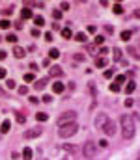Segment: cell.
<instances>
[{
	"label": "cell",
	"instance_id": "29",
	"mask_svg": "<svg viewBox=\"0 0 140 160\" xmlns=\"http://www.w3.org/2000/svg\"><path fill=\"white\" fill-rule=\"evenodd\" d=\"M108 89H110V91H114V93H118V91H119V89H122V86H118V84H116V82H112V84H110V86H108Z\"/></svg>",
	"mask_w": 140,
	"mask_h": 160
},
{
	"label": "cell",
	"instance_id": "43",
	"mask_svg": "<svg viewBox=\"0 0 140 160\" xmlns=\"http://www.w3.org/2000/svg\"><path fill=\"white\" fill-rule=\"evenodd\" d=\"M60 8H62V9H60V11H67V9L71 8V6H69L67 2H62V6H60Z\"/></svg>",
	"mask_w": 140,
	"mask_h": 160
},
{
	"label": "cell",
	"instance_id": "34",
	"mask_svg": "<svg viewBox=\"0 0 140 160\" xmlns=\"http://www.w3.org/2000/svg\"><path fill=\"white\" fill-rule=\"evenodd\" d=\"M52 19H56V21L62 19V11H60V9H54V11H52Z\"/></svg>",
	"mask_w": 140,
	"mask_h": 160
},
{
	"label": "cell",
	"instance_id": "42",
	"mask_svg": "<svg viewBox=\"0 0 140 160\" xmlns=\"http://www.w3.org/2000/svg\"><path fill=\"white\" fill-rule=\"evenodd\" d=\"M43 37H45V41H49V43H51V41H52V32H47Z\"/></svg>",
	"mask_w": 140,
	"mask_h": 160
},
{
	"label": "cell",
	"instance_id": "33",
	"mask_svg": "<svg viewBox=\"0 0 140 160\" xmlns=\"http://www.w3.org/2000/svg\"><path fill=\"white\" fill-rule=\"evenodd\" d=\"M86 51H88L90 54H95V51H97V47H95V45H86Z\"/></svg>",
	"mask_w": 140,
	"mask_h": 160
},
{
	"label": "cell",
	"instance_id": "6",
	"mask_svg": "<svg viewBox=\"0 0 140 160\" xmlns=\"http://www.w3.org/2000/svg\"><path fill=\"white\" fill-rule=\"evenodd\" d=\"M103 132L107 134V136H114V134H116V125H114L110 119H108V123L103 127Z\"/></svg>",
	"mask_w": 140,
	"mask_h": 160
},
{
	"label": "cell",
	"instance_id": "14",
	"mask_svg": "<svg viewBox=\"0 0 140 160\" xmlns=\"http://www.w3.org/2000/svg\"><path fill=\"white\" fill-rule=\"evenodd\" d=\"M64 89H66V88H64L62 82H54V84H52V91H54V93H62Z\"/></svg>",
	"mask_w": 140,
	"mask_h": 160
},
{
	"label": "cell",
	"instance_id": "11",
	"mask_svg": "<svg viewBox=\"0 0 140 160\" xmlns=\"http://www.w3.org/2000/svg\"><path fill=\"white\" fill-rule=\"evenodd\" d=\"M60 32H62V37H64V39H71V37L75 36V34L71 32V28H69V26H66V28H62V30H60Z\"/></svg>",
	"mask_w": 140,
	"mask_h": 160
},
{
	"label": "cell",
	"instance_id": "31",
	"mask_svg": "<svg viewBox=\"0 0 140 160\" xmlns=\"http://www.w3.org/2000/svg\"><path fill=\"white\" fill-rule=\"evenodd\" d=\"M114 13H118V15H122L123 13V8H122V4H114Z\"/></svg>",
	"mask_w": 140,
	"mask_h": 160
},
{
	"label": "cell",
	"instance_id": "22",
	"mask_svg": "<svg viewBox=\"0 0 140 160\" xmlns=\"http://www.w3.org/2000/svg\"><path fill=\"white\" fill-rule=\"evenodd\" d=\"M45 86H47V78H41V80H37V82L34 84V88H36V89H43Z\"/></svg>",
	"mask_w": 140,
	"mask_h": 160
},
{
	"label": "cell",
	"instance_id": "21",
	"mask_svg": "<svg viewBox=\"0 0 140 160\" xmlns=\"http://www.w3.org/2000/svg\"><path fill=\"white\" fill-rule=\"evenodd\" d=\"M34 24H36V26H39V28H41L43 24H45V19L41 17V15H36V17H34Z\"/></svg>",
	"mask_w": 140,
	"mask_h": 160
},
{
	"label": "cell",
	"instance_id": "2",
	"mask_svg": "<svg viewBox=\"0 0 140 160\" xmlns=\"http://www.w3.org/2000/svg\"><path fill=\"white\" fill-rule=\"evenodd\" d=\"M78 131V125L77 123H69V125H64V127H60L58 128V134H60V138H71L75 136Z\"/></svg>",
	"mask_w": 140,
	"mask_h": 160
},
{
	"label": "cell",
	"instance_id": "27",
	"mask_svg": "<svg viewBox=\"0 0 140 160\" xmlns=\"http://www.w3.org/2000/svg\"><path fill=\"white\" fill-rule=\"evenodd\" d=\"M125 80H127L125 74H118V76H116V84H118V86H122V84L125 82Z\"/></svg>",
	"mask_w": 140,
	"mask_h": 160
},
{
	"label": "cell",
	"instance_id": "24",
	"mask_svg": "<svg viewBox=\"0 0 140 160\" xmlns=\"http://www.w3.org/2000/svg\"><path fill=\"white\" fill-rule=\"evenodd\" d=\"M36 119H37V121H47V119H49V116H47V114H45V112H37L36 114Z\"/></svg>",
	"mask_w": 140,
	"mask_h": 160
},
{
	"label": "cell",
	"instance_id": "32",
	"mask_svg": "<svg viewBox=\"0 0 140 160\" xmlns=\"http://www.w3.org/2000/svg\"><path fill=\"white\" fill-rule=\"evenodd\" d=\"M6 86H8V89H15V88H17V84H15V80L9 78V80H6Z\"/></svg>",
	"mask_w": 140,
	"mask_h": 160
},
{
	"label": "cell",
	"instance_id": "37",
	"mask_svg": "<svg viewBox=\"0 0 140 160\" xmlns=\"http://www.w3.org/2000/svg\"><path fill=\"white\" fill-rule=\"evenodd\" d=\"M73 58L77 60V62H84V60H86V56H84V54H75Z\"/></svg>",
	"mask_w": 140,
	"mask_h": 160
},
{
	"label": "cell",
	"instance_id": "46",
	"mask_svg": "<svg viewBox=\"0 0 140 160\" xmlns=\"http://www.w3.org/2000/svg\"><path fill=\"white\" fill-rule=\"evenodd\" d=\"M105 32H107V34H112V32H114V28L110 26V24H107V26H105Z\"/></svg>",
	"mask_w": 140,
	"mask_h": 160
},
{
	"label": "cell",
	"instance_id": "50",
	"mask_svg": "<svg viewBox=\"0 0 140 160\" xmlns=\"http://www.w3.org/2000/svg\"><path fill=\"white\" fill-rule=\"evenodd\" d=\"M64 149H66V151H71V153L75 151V147H73V145H64Z\"/></svg>",
	"mask_w": 140,
	"mask_h": 160
},
{
	"label": "cell",
	"instance_id": "16",
	"mask_svg": "<svg viewBox=\"0 0 140 160\" xmlns=\"http://www.w3.org/2000/svg\"><path fill=\"white\" fill-rule=\"evenodd\" d=\"M119 37H122L123 41H129V39L133 37V32H131V30H123V32L119 34Z\"/></svg>",
	"mask_w": 140,
	"mask_h": 160
},
{
	"label": "cell",
	"instance_id": "56",
	"mask_svg": "<svg viewBox=\"0 0 140 160\" xmlns=\"http://www.w3.org/2000/svg\"><path fill=\"white\" fill-rule=\"evenodd\" d=\"M0 97H6V91H4L2 88H0Z\"/></svg>",
	"mask_w": 140,
	"mask_h": 160
},
{
	"label": "cell",
	"instance_id": "55",
	"mask_svg": "<svg viewBox=\"0 0 140 160\" xmlns=\"http://www.w3.org/2000/svg\"><path fill=\"white\" fill-rule=\"evenodd\" d=\"M134 17H136V19H140V9H136V11H134Z\"/></svg>",
	"mask_w": 140,
	"mask_h": 160
},
{
	"label": "cell",
	"instance_id": "38",
	"mask_svg": "<svg viewBox=\"0 0 140 160\" xmlns=\"http://www.w3.org/2000/svg\"><path fill=\"white\" fill-rule=\"evenodd\" d=\"M127 52H131V56H133V58H140V56H138V52H136V48H133V47L129 48Z\"/></svg>",
	"mask_w": 140,
	"mask_h": 160
},
{
	"label": "cell",
	"instance_id": "51",
	"mask_svg": "<svg viewBox=\"0 0 140 160\" xmlns=\"http://www.w3.org/2000/svg\"><path fill=\"white\" fill-rule=\"evenodd\" d=\"M30 69H32V71H37L39 67H37V63H30Z\"/></svg>",
	"mask_w": 140,
	"mask_h": 160
},
{
	"label": "cell",
	"instance_id": "44",
	"mask_svg": "<svg viewBox=\"0 0 140 160\" xmlns=\"http://www.w3.org/2000/svg\"><path fill=\"white\" fill-rule=\"evenodd\" d=\"M112 74H114L112 69H107V71H105V78H112Z\"/></svg>",
	"mask_w": 140,
	"mask_h": 160
},
{
	"label": "cell",
	"instance_id": "52",
	"mask_svg": "<svg viewBox=\"0 0 140 160\" xmlns=\"http://www.w3.org/2000/svg\"><path fill=\"white\" fill-rule=\"evenodd\" d=\"M125 106H127V108L133 106V99H127V101H125Z\"/></svg>",
	"mask_w": 140,
	"mask_h": 160
},
{
	"label": "cell",
	"instance_id": "13",
	"mask_svg": "<svg viewBox=\"0 0 140 160\" xmlns=\"http://www.w3.org/2000/svg\"><path fill=\"white\" fill-rule=\"evenodd\" d=\"M134 89H136V84H134L133 80H129V82L125 84V93H127V95H131Z\"/></svg>",
	"mask_w": 140,
	"mask_h": 160
},
{
	"label": "cell",
	"instance_id": "19",
	"mask_svg": "<svg viewBox=\"0 0 140 160\" xmlns=\"http://www.w3.org/2000/svg\"><path fill=\"white\" fill-rule=\"evenodd\" d=\"M88 91H90V95H92V97H97V88H95V84H93V82L88 84Z\"/></svg>",
	"mask_w": 140,
	"mask_h": 160
},
{
	"label": "cell",
	"instance_id": "35",
	"mask_svg": "<svg viewBox=\"0 0 140 160\" xmlns=\"http://www.w3.org/2000/svg\"><path fill=\"white\" fill-rule=\"evenodd\" d=\"M24 80L26 82H34V73H26L24 74Z\"/></svg>",
	"mask_w": 140,
	"mask_h": 160
},
{
	"label": "cell",
	"instance_id": "45",
	"mask_svg": "<svg viewBox=\"0 0 140 160\" xmlns=\"http://www.w3.org/2000/svg\"><path fill=\"white\" fill-rule=\"evenodd\" d=\"M51 101H52V97H51V95H43V102H47V104H49Z\"/></svg>",
	"mask_w": 140,
	"mask_h": 160
},
{
	"label": "cell",
	"instance_id": "8",
	"mask_svg": "<svg viewBox=\"0 0 140 160\" xmlns=\"http://www.w3.org/2000/svg\"><path fill=\"white\" fill-rule=\"evenodd\" d=\"M49 74H51V76H62V74H64V69L60 67V65H52L51 69H49Z\"/></svg>",
	"mask_w": 140,
	"mask_h": 160
},
{
	"label": "cell",
	"instance_id": "53",
	"mask_svg": "<svg viewBox=\"0 0 140 160\" xmlns=\"http://www.w3.org/2000/svg\"><path fill=\"white\" fill-rule=\"evenodd\" d=\"M52 30H54V32H56V30H60V24H58V22H52Z\"/></svg>",
	"mask_w": 140,
	"mask_h": 160
},
{
	"label": "cell",
	"instance_id": "30",
	"mask_svg": "<svg viewBox=\"0 0 140 160\" xmlns=\"http://www.w3.org/2000/svg\"><path fill=\"white\" fill-rule=\"evenodd\" d=\"M122 60V51L119 48H114V62H119Z\"/></svg>",
	"mask_w": 140,
	"mask_h": 160
},
{
	"label": "cell",
	"instance_id": "23",
	"mask_svg": "<svg viewBox=\"0 0 140 160\" xmlns=\"http://www.w3.org/2000/svg\"><path fill=\"white\" fill-rule=\"evenodd\" d=\"M17 39H19L17 34H8V36H6V41H8V43H13V45H15V43H17Z\"/></svg>",
	"mask_w": 140,
	"mask_h": 160
},
{
	"label": "cell",
	"instance_id": "36",
	"mask_svg": "<svg viewBox=\"0 0 140 160\" xmlns=\"http://www.w3.org/2000/svg\"><path fill=\"white\" fill-rule=\"evenodd\" d=\"M17 91L21 93V95H26V93H28V86H21V88L17 89Z\"/></svg>",
	"mask_w": 140,
	"mask_h": 160
},
{
	"label": "cell",
	"instance_id": "9",
	"mask_svg": "<svg viewBox=\"0 0 140 160\" xmlns=\"http://www.w3.org/2000/svg\"><path fill=\"white\" fill-rule=\"evenodd\" d=\"M9 128H11V121H9V119H4L2 125H0V134H8Z\"/></svg>",
	"mask_w": 140,
	"mask_h": 160
},
{
	"label": "cell",
	"instance_id": "18",
	"mask_svg": "<svg viewBox=\"0 0 140 160\" xmlns=\"http://www.w3.org/2000/svg\"><path fill=\"white\" fill-rule=\"evenodd\" d=\"M105 65H107V58L97 56V58H95V67H105Z\"/></svg>",
	"mask_w": 140,
	"mask_h": 160
},
{
	"label": "cell",
	"instance_id": "58",
	"mask_svg": "<svg viewBox=\"0 0 140 160\" xmlns=\"http://www.w3.org/2000/svg\"><path fill=\"white\" fill-rule=\"evenodd\" d=\"M64 160H67V158H64Z\"/></svg>",
	"mask_w": 140,
	"mask_h": 160
},
{
	"label": "cell",
	"instance_id": "26",
	"mask_svg": "<svg viewBox=\"0 0 140 160\" xmlns=\"http://www.w3.org/2000/svg\"><path fill=\"white\" fill-rule=\"evenodd\" d=\"M9 26H11V22H9L8 19H2V21H0V28H2V30H8Z\"/></svg>",
	"mask_w": 140,
	"mask_h": 160
},
{
	"label": "cell",
	"instance_id": "54",
	"mask_svg": "<svg viewBox=\"0 0 140 160\" xmlns=\"http://www.w3.org/2000/svg\"><path fill=\"white\" fill-rule=\"evenodd\" d=\"M32 36H34V37H37V36H39V30H37V28H36V30H32Z\"/></svg>",
	"mask_w": 140,
	"mask_h": 160
},
{
	"label": "cell",
	"instance_id": "48",
	"mask_svg": "<svg viewBox=\"0 0 140 160\" xmlns=\"http://www.w3.org/2000/svg\"><path fill=\"white\" fill-rule=\"evenodd\" d=\"M99 145H101V147H107L108 142H107V140H99Z\"/></svg>",
	"mask_w": 140,
	"mask_h": 160
},
{
	"label": "cell",
	"instance_id": "25",
	"mask_svg": "<svg viewBox=\"0 0 140 160\" xmlns=\"http://www.w3.org/2000/svg\"><path fill=\"white\" fill-rule=\"evenodd\" d=\"M15 114H17V121L19 123H26V114H23V112H15Z\"/></svg>",
	"mask_w": 140,
	"mask_h": 160
},
{
	"label": "cell",
	"instance_id": "41",
	"mask_svg": "<svg viewBox=\"0 0 140 160\" xmlns=\"http://www.w3.org/2000/svg\"><path fill=\"white\" fill-rule=\"evenodd\" d=\"M6 76H8V71H6L4 67H0V80H2V78H6Z\"/></svg>",
	"mask_w": 140,
	"mask_h": 160
},
{
	"label": "cell",
	"instance_id": "40",
	"mask_svg": "<svg viewBox=\"0 0 140 160\" xmlns=\"http://www.w3.org/2000/svg\"><path fill=\"white\" fill-rule=\"evenodd\" d=\"M13 13V8H6V9H2V15H6V17H8V15H11Z\"/></svg>",
	"mask_w": 140,
	"mask_h": 160
},
{
	"label": "cell",
	"instance_id": "28",
	"mask_svg": "<svg viewBox=\"0 0 140 160\" xmlns=\"http://www.w3.org/2000/svg\"><path fill=\"white\" fill-rule=\"evenodd\" d=\"M103 43H105V36H101V34H99V36H95V47H99V45L103 47Z\"/></svg>",
	"mask_w": 140,
	"mask_h": 160
},
{
	"label": "cell",
	"instance_id": "10",
	"mask_svg": "<svg viewBox=\"0 0 140 160\" xmlns=\"http://www.w3.org/2000/svg\"><path fill=\"white\" fill-rule=\"evenodd\" d=\"M24 54H26V52H24L23 47H19V45H15V47H13V56L15 58H24Z\"/></svg>",
	"mask_w": 140,
	"mask_h": 160
},
{
	"label": "cell",
	"instance_id": "39",
	"mask_svg": "<svg viewBox=\"0 0 140 160\" xmlns=\"http://www.w3.org/2000/svg\"><path fill=\"white\" fill-rule=\"evenodd\" d=\"M108 52H110V51H108L107 47H101V48H99V54H101L103 58H105V54H108Z\"/></svg>",
	"mask_w": 140,
	"mask_h": 160
},
{
	"label": "cell",
	"instance_id": "15",
	"mask_svg": "<svg viewBox=\"0 0 140 160\" xmlns=\"http://www.w3.org/2000/svg\"><path fill=\"white\" fill-rule=\"evenodd\" d=\"M23 160H32V149H30V147L23 149Z\"/></svg>",
	"mask_w": 140,
	"mask_h": 160
},
{
	"label": "cell",
	"instance_id": "47",
	"mask_svg": "<svg viewBox=\"0 0 140 160\" xmlns=\"http://www.w3.org/2000/svg\"><path fill=\"white\" fill-rule=\"evenodd\" d=\"M95 30H97V28L93 26V24H90V26H88V32H90V34H95Z\"/></svg>",
	"mask_w": 140,
	"mask_h": 160
},
{
	"label": "cell",
	"instance_id": "20",
	"mask_svg": "<svg viewBox=\"0 0 140 160\" xmlns=\"http://www.w3.org/2000/svg\"><path fill=\"white\" fill-rule=\"evenodd\" d=\"M49 58H51V60H58L60 58V51H58V48H51V51H49Z\"/></svg>",
	"mask_w": 140,
	"mask_h": 160
},
{
	"label": "cell",
	"instance_id": "12",
	"mask_svg": "<svg viewBox=\"0 0 140 160\" xmlns=\"http://www.w3.org/2000/svg\"><path fill=\"white\" fill-rule=\"evenodd\" d=\"M21 17H23V19H34L32 9H30V8H23V9H21Z\"/></svg>",
	"mask_w": 140,
	"mask_h": 160
},
{
	"label": "cell",
	"instance_id": "7",
	"mask_svg": "<svg viewBox=\"0 0 140 160\" xmlns=\"http://www.w3.org/2000/svg\"><path fill=\"white\" fill-rule=\"evenodd\" d=\"M107 123H108L107 114H99V116L95 117V127H97V128H101V131H103V127H105Z\"/></svg>",
	"mask_w": 140,
	"mask_h": 160
},
{
	"label": "cell",
	"instance_id": "17",
	"mask_svg": "<svg viewBox=\"0 0 140 160\" xmlns=\"http://www.w3.org/2000/svg\"><path fill=\"white\" fill-rule=\"evenodd\" d=\"M73 37L77 39L78 43H86V39H88V37H86V34H84V32H78V34H75Z\"/></svg>",
	"mask_w": 140,
	"mask_h": 160
},
{
	"label": "cell",
	"instance_id": "57",
	"mask_svg": "<svg viewBox=\"0 0 140 160\" xmlns=\"http://www.w3.org/2000/svg\"><path fill=\"white\" fill-rule=\"evenodd\" d=\"M0 41H2V36H0Z\"/></svg>",
	"mask_w": 140,
	"mask_h": 160
},
{
	"label": "cell",
	"instance_id": "5",
	"mask_svg": "<svg viewBox=\"0 0 140 160\" xmlns=\"http://www.w3.org/2000/svg\"><path fill=\"white\" fill-rule=\"evenodd\" d=\"M41 132H43V128H41V127H34V128H28V131H24V138H26V140L37 138V136H41Z\"/></svg>",
	"mask_w": 140,
	"mask_h": 160
},
{
	"label": "cell",
	"instance_id": "4",
	"mask_svg": "<svg viewBox=\"0 0 140 160\" xmlns=\"http://www.w3.org/2000/svg\"><path fill=\"white\" fill-rule=\"evenodd\" d=\"M95 153H97V143H95V142H86V143H84V147H82V154H84L86 158L95 156Z\"/></svg>",
	"mask_w": 140,
	"mask_h": 160
},
{
	"label": "cell",
	"instance_id": "3",
	"mask_svg": "<svg viewBox=\"0 0 140 160\" xmlns=\"http://www.w3.org/2000/svg\"><path fill=\"white\" fill-rule=\"evenodd\" d=\"M75 117H77V112H73V110H69V112H64L62 116L58 117L56 125L58 127H64V125H69V123H75Z\"/></svg>",
	"mask_w": 140,
	"mask_h": 160
},
{
	"label": "cell",
	"instance_id": "49",
	"mask_svg": "<svg viewBox=\"0 0 140 160\" xmlns=\"http://www.w3.org/2000/svg\"><path fill=\"white\" fill-rule=\"evenodd\" d=\"M8 58V54H6V51H0V60H6Z\"/></svg>",
	"mask_w": 140,
	"mask_h": 160
},
{
	"label": "cell",
	"instance_id": "1",
	"mask_svg": "<svg viewBox=\"0 0 140 160\" xmlns=\"http://www.w3.org/2000/svg\"><path fill=\"white\" fill-rule=\"evenodd\" d=\"M119 125H122V136L123 140H131L134 136V121L131 116H122L119 117Z\"/></svg>",
	"mask_w": 140,
	"mask_h": 160
}]
</instances>
